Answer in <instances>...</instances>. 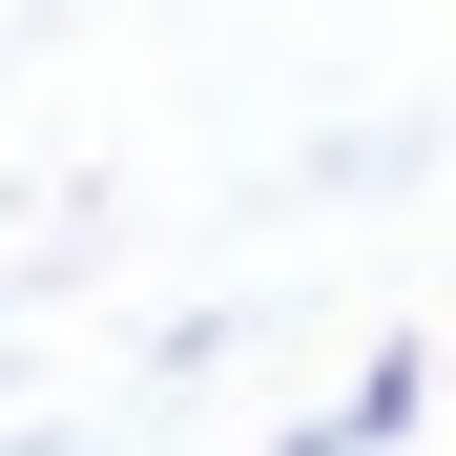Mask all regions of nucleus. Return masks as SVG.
Here are the masks:
<instances>
[{"instance_id":"obj_1","label":"nucleus","mask_w":456,"mask_h":456,"mask_svg":"<svg viewBox=\"0 0 456 456\" xmlns=\"http://www.w3.org/2000/svg\"><path fill=\"white\" fill-rule=\"evenodd\" d=\"M415 415H436V373H415V353H373V373H353V415H312L290 456H373V436H415Z\"/></svg>"}]
</instances>
